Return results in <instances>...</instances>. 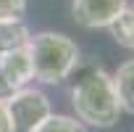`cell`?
<instances>
[{
	"mask_svg": "<svg viewBox=\"0 0 134 132\" xmlns=\"http://www.w3.org/2000/svg\"><path fill=\"white\" fill-rule=\"evenodd\" d=\"M71 106H74L76 121L97 127V129H110L121 116V106L116 98L113 79L100 66H90L87 72H82L74 79Z\"/></svg>",
	"mask_w": 134,
	"mask_h": 132,
	"instance_id": "1",
	"label": "cell"
},
{
	"mask_svg": "<svg viewBox=\"0 0 134 132\" xmlns=\"http://www.w3.org/2000/svg\"><path fill=\"white\" fill-rule=\"evenodd\" d=\"M110 79H113V87H116V98H118L121 111L134 114V58L131 61H124L118 69L110 74Z\"/></svg>",
	"mask_w": 134,
	"mask_h": 132,
	"instance_id": "6",
	"label": "cell"
},
{
	"mask_svg": "<svg viewBox=\"0 0 134 132\" xmlns=\"http://www.w3.org/2000/svg\"><path fill=\"white\" fill-rule=\"evenodd\" d=\"M29 58H32V69L34 79L42 85H60L66 82L74 69L79 66V45L66 37L60 32H37L29 37Z\"/></svg>",
	"mask_w": 134,
	"mask_h": 132,
	"instance_id": "2",
	"label": "cell"
},
{
	"mask_svg": "<svg viewBox=\"0 0 134 132\" xmlns=\"http://www.w3.org/2000/svg\"><path fill=\"white\" fill-rule=\"evenodd\" d=\"M0 132H13V129H11L8 111H5V103H0Z\"/></svg>",
	"mask_w": 134,
	"mask_h": 132,
	"instance_id": "12",
	"label": "cell"
},
{
	"mask_svg": "<svg viewBox=\"0 0 134 132\" xmlns=\"http://www.w3.org/2000/svg\"><path fill=\"white\" fill-rule=\"evenodd\" d=\"M13 93H16V87L5 79V74H3V69H0V103H8L11 98H13Z\"/></svg>",
	"mask_w": 134,
	"mask_h": 132,
	"instance_id": "11",
	"label": "cell"
},
{
	"mask_svg": "<svg viewBox=\"0 0 134 132\" xmlns=\"http://www.w3.org/2000/svg\"><path fill=\"white\" fill-rule=\"evenodd\" d=\"M26 13V0H0V21H13L24 19Z\"/></svg>",
	"mask_w": 134,
	"mask_h": 132,
	"instance_id": "10",
	"label": "cell"
},
{
	"mask_svg": "<svg viewBox=\"0 0 134 132\" xmlns=\"http://www.w3.org/2000/svg\"><path fill=\"white\" fill-rule=\"evenodd\" d=\"M5 111H8L13 132H34L53 114V103H50V98L42 90H37V87H21L5 103Z\"/></svg>",
	"mask_w": 134,
	"mask_h": 132,
	"instance_id": "3",
	"label": "cell"
},
{
	"mask_svg": "<svg viewBox=\"0 0 134 132\" xmlns=\"http://www.w3.org/2000/svg\"><path fill=\"white\" fill-rule=\"evenodd\" d=\"M34 132H87V127L82 121H76L74 116L66 114H50Z\"/></svg>",
	"mask_w": 134,
	"mask_h": 132,
	"instance_id": "9",
	"label": "cell"
},
{
	"mask_svg": "<svg viewBox=\"0 0 134 132\" xmlns=\"http://www.w3.org/2000/svg\"><path fill=\"white\" fill-rule=\"evenodd\" d=\"M0 69H3L5 79L21 90V87H29V82L34 79V69H32V58H29V50L26 48H19V50H11L5 55H0Z\"/></svg>",
	"mask_w": 134,
	"mask_h": 132,
	"instance_id": "5",
	"label": "cell"
},
{
	"mask_svg": "<svg viewBox=\"0 0 134 132\" xmlns=\"http://www.w3.org/2000/svg\"><path fill=\"white\" fill-rule=\"evenodd\" d=\"M108 29H110V37H113L121 48L134 50V6H126V8L121 11V16H118Z\"/></svg>",
	"mask_w": 134,
	"mask_h": 132,
	"instance_id": "8",
	"label": "cell"
},
{
	"mask_svg": "<svg viewBox=\"0 0 134 132\" xmlns=\"http://www.w3.org/2000/svg\"><path fill=\"white\" fill-rule=\"evenodd\" d=\"M129 3L126 0H74V21L84 29H108Z\"/></svg>",
	"mask_w": 134,
	"mask_h": 132,
	"instance_id": "4",
	"label": "cell"
},
{
	"mask_svg": "<svg viewBox=\"0 0 134 132\" xmlns=\"http://www.w3.org/2000/svg\"><path fill=\"white\" fill-rule=\"evenodd\" d=\"M29 37H32V32L26 29L24 21H19V19L0 21V55H5L11 50H19V48H26Z\"/></svg>",
	"mask_w": 134,
	"mask_h": 132,
	"instance_id": "7",
	"label": "cell"
}]
</instances>
